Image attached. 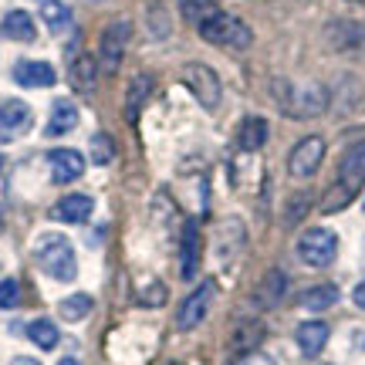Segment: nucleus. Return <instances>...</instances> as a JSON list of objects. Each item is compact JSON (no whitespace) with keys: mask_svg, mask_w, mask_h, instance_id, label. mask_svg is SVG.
<instances>
[{"mask_svg":"<svg viewBox=\"0 0 365 365\" xmlns=\"http://www.w3.org/2000/svg\"><path fill=\"white\" fill-rule=\"evenodd\" d=\"M365 186V143H355L339 163V180L322 196V213H339L352 203Z\"/></svg>","mask_w":365,"mask_h":365,"instance_id":"1","label":"nucleus"},{"mask_svg":"<svg viewBox=\"0 0 365 365\" xmlns=\"http://www.w3.org/2000/svg\"><path fill=\"white\" fill-rule=\"evenodd\" d=\"M34 261L54 281H75V274H78L75 247H71V240L65 234H41L34 240Z\"/></svg>","mask_w":365,"mask_h":365,"instance_id":"2","label":"nucleus"},{"mask_svg":"<svg viewBox=\"0 0 365 365\" xmlns=\"http://www.w3.org/2000/svg\"><path fill=\"white\" fill-rule=\"evenodd\" d=\"M274 91H277L281 112L291 115V118H318L328 108V88L314 85V81H308V85H287V81H277Z\"/></svg>","mask_w":365,"mask_h":365,"instance_id":"3","label":"nucleus"},{"mask_svg":"<svg viewBox=\"0 0 365 365\" xmlns=\"http://www.w3.org/2000/svg\"><path fill=\"white\" fill-rule=\"evenodd\" d=\"M200 31V38L210 41V44H220V48H237V51H244L254 44V31H250L240 17L234 14H223V11H213L203 21V24L196 27Z\"/></svg>","mask_w":365,"mask_h":365,"instance_id":"4","label":"nucleus"},{"mask_svg":"<svg viewBox=\"0 0 365 365\" xmlns=\"http://www.w3.org/2000/svg\"><path fill=\"white\" fill-rule=\"evenodd\" d=\"M129 38H132L129 17H115V21L102 31V38H98V68H102L105 75H115L118 68H122Z\"/></svg>","mask_w":365,"mask_h":365,"instance_id":"5","label":"nucleus"},{"mask_svg":"<svg viewBox=\"0 0 365 365\" xmlns=\"http://www.w3.org/2000/svg\"><path fill=\"white\" fill-rule=\"evenodd\" d=\"M182 85L193 91V98L203 108H217L223 98V85H220V75L213 71L210 65H200V61H190V65H182Z\"/></svg>","mask_w":365,"mask_h":365,"instance_id":"6","label":"nucleus"},{"mask_svg":"<svg viewBox=\"0 0 365 365\" xmlns=\"http://www.w3.org/2000/svg\"><path fill=\"white\" fill-rule=\"evenodd\" d=\"M339 254V237L328 227H312L298 237V257L308 267H328Z\"/></svg>","mask_w":365,"mask_h":365,"instance_id":"7","label":"nucleus"},{"mask_svg":"<svg viewBox=\"0 0 365 365\" xmlns=\"http://www.w3.org/2000/svg\"><path fill=\"white\" fill-rule=\"evenodd\" d=\"M322 159H325V139H322V135H308V139H301V143L291 149L287 173H291L294 180H308V176L318 173Z\"/></svg>","mask_w":365,"mask_h":365,"instance_id":"8","label":"nucleus"},{"mask_svg":"<svg viewBox=\"0 0 365 365\" xmlns=\"http://www.w3.org/2000/svg\"><path fill=\"white\" fill-rule=\"evenodd\" d=\"M213 281H203L200 287H193L186 298H182V304H180V312H176V328L180 331H193L203 318L210 314V304H213Z\"/></svg>","mask_w":365,"mask_h":365,"instance_id":"9","label":"nucleus"},{"mask_svg":"<svg viewBox=\"0 0 365 365\" xmlns=\"http://www.w3.org/2000/svg\"><path fill=\"white\" fill-rule=\"evenodd\" d=\"M31 125H34V112L27 102H21V98L0 102V143H14V139L27 135Z\"/></svg>","mask_w":365,"mask_h":365,"instance_id":"10","label":"nucleus"},{"mask_svg":"<svg viewBox=\"0 0 365 365\" xmlns=\"http://www.w3.org/2000/svg\"><path fill=\"white\" fill-rule=\"evenodd\" d=\"M213 247H217V257H220L223 267H230V264L244 254V247H247V230H244V223L237 220V217L220 220L217 234H213Z\"/></svg>","mask_w":365,"mask_h":365,"instance_id":"11","label":"nucleus"},{"mask_svg":"<svg viewBox=\"0 0 365 365\" xmlns=\"http://www.w3.org/2000/svg\"><path fill=\"white\" fill-rule=\"evenodd\" d=\"M325 44L331 51H355V48L365 44V24L362 21H349V17L331 21L325 27Z\"/></svg>","mask_w":365,"mask_h":365,"instance_id":"12","label":"nucleus"},{"mask_svg":"<svg viewBox=\"0 0 365 365\" xmlns=\"http://www.w3.org/2000/svg\"><path fill=\"white\" fill-rule=\"evenodd\" d=\"M200 254H203V237H200V227L193 220H186L180 237V277L182 281H193L196 271H200Z\"/></svg>","mask_w":365,"mask_h":365,"instance_id":"13","label":"nucleus"},{"mask_svg":"<svg viewBox=\"0 0 365 365\" xmlns=\"http://www.w3.org/2000/svg\"><path fill=\"white\" fill-rule=\"evenodd\" d=\"M11 78L17 81L21 88H51L54 81H58V71H54L48 61L27 58V61H17V65H14Z\"/></svg>","mask_w":365,"mask_h":365,"instance_id":"14","label":"nucleus"},{"mask_svg":"<svg viewBox=\"0 0 365 365\" xmlns=\"http://www.w3.org/2000/svg\"><path fill=\"white\" fill-rule=\"evenodd\" d=\"M48 166H51L54 182H75L85 173V156L78 149H51L48 153Z\"/></svg>","mask_w":365,"mask_h":365,"instance_id":"15","label":"nucleus"},{"mask_svg":"<svg viewBox=\"0 0 365 365\" xmlns=\"http://www.w3.org/2000/svg\"><path fill=\"white\" fill-rule=\"evenodd\" d=\"M91 213H95V200H91L88 193L61 196V200L51 207V217L61 223H85Z\"/></svg>","mask_w":365,"mask_h":365,"instance_id":"16","label":"nucleus"},{"mask_svg":"<svg viewBox=\"0 0 365 365\" xmlns=\"http://www.w3.org/2000/svg\"><path fill=\"white\" fill-rule=\"evenodd\" d=\"M328 335H331V328L314 318V322H301L298 331H294V341H298L301 355L314 359V355H322V349L328 345Z\"/></svg>","mask_w":365,"mask_h":365,"instance_id":"17","label":"nucleus"},{"mask_svg":"<svg viewBox=\"0 0 365 365\" xmlns=\"http://www.w3.org/2000/svg\"><path fill=\"white\" fill-rule=\"evenodd\" d=\"M78 125V105L71 102V98H54L51 105V118H48V125H44V135H68V132Z\"/></svg>","mask_w":365,"mask_h":365,"instance_id":"18","label":"nucleus"},{"mask_svg":"<svg viewBox=\"0 0 365 365\" xmlns=\"http://www.w3.org/2000/svg\"><path fill=\"white\" fill-rule=\"evenodd\" d=\"M0 34L11 41L31 44V41L38 38V27H34V17L27 11H11V14H4V21H0Z\"/></svg>","mask_w":365,"mask_h":365,"instance_id":"19","label":"nucleus"},{"mask_svg":"<svg viewBox=\"0 0 365 365\" xmlns=\"http://www.w3.org/2000/svg\"><path fill=\"white\" fill-rule=\"evenodd\" d=\"M149 95H153V75H149V71L132 75L129 88H125V118H129V122L139 118V112H143V105Z\"/></svg>","mask_w":365,"mask_h":365,"instance_id":"20","label":"nucleus"},{"mask_svg":"<svg viewBox=\"0 0 365 365\" xmlns=\"http://www.w3.org/2000/svg\"><path fill=\"white\" fill-rule=\"evenodd\" d=\"M98 61L95 58H88V54H81V58H75L71 61V71H68V78H71V88L81 91V95H91L95 91V81H98Z\"/></svg>","mask_w":365,"mask_h":365,"instance_id":"21","label":"nucleus"},{"mask_svg":"<svg viewBox=\"0 0 365 365\" xmlns=\"http://www.w3.org/2000/svg\"><path fill=\"white\" fill-rule=\"evenodd\" d=\"M264 143H267V122L261 115H247L237 129V145L244 153H257V149H264Z\"/></svg>","mask_w":365,"mask_h":365,"instance_id":"22","label":"nucleus"},{"mask_svg":"<svg viewBox=\"0 0 365 365\" xmlns=\"http://www.w3.org/2000/svg\"><path fill=\"white\" fill-rule=\"evenodd\" d=\"M41 21H44V27L51 34H65L68 27H71V11H68V4H61V0H41Z\"/></svg>","mask_w":365,"mask_h":365,"instance_id":"23","label":"nucleus"},{"mask_svg":"<svg viewBox=\"0 0 365 365\" xmlns=\"http://www.w3.org/2000/svg\"><path fill=\"white\" fill-rule=\"evenodd\" d=\"M339 301V287L335 284H314L301 294V308L304 312H328Z\"/></svg>","mask_w":365,"mask_h":365,"instance_id":"24","label":"nucleus"},{"mask_svg":"<svg viewBox=\"0 0 365 365\" xmlns=\"http://www.w3.org/2000/svg\"><path fill=\"white\" fill-rule=\"evenodd\" d=\"M284 291H287L284 271H267L264 274V281H261V287H257V301H261L264 308H274L277 301L284 298Z\"/></svg>","mask_w":365,"mask_h":365,"instance_id":"25","label":"nucleus"},{"mask_svg":"<svg viewBox=\"0 0 365 365\" xmlns=\"http://www.w3.org/2000/svg\"><path fill=\"white\" fill-rule=\"evenodd\" d=\"M27 339L34 341L38 349L51 352V349H58V341H61V331H58V325H54V322L38 318V322H31V325H27Z\"/></svg>","mask_w":365,"mask_h":365,"instance_id":"26","label":"nucleus"},{"mask_svg":"<svg viewBox=\"0 0 365 365\" xmlns=\"http://www.w3.org/2000/svg\"><path fill=\"white\" fill-rule=\"evenodd\" d=\"M91 308H95V301L88 298V294H68L61 304H58V314L65 318V322H81V318H88Z\"/></svg>","mask_w":365,"mask_h":365,"instance_id":"27","label":"nucleus"},{"mask_svg":"<svg viewBox=\"0 0 365 365\" xmlns=\"http://www.w3.org/2000/svg\"><path fill=\"white\" fill-rule=\"evenodd\" d=\"M112 159H115V143H112V135L95 132V135H91V163H95V166H108Z\"/></svg>","mask_w":365,"mask_h":365,"instance_id":"28","label":"nucleus"},{"mask_svg":"<svg viewBox=\"0 0 365 365\" xmlns=\"http://www.w3.org/2000/svg\"><path fill=\"white\" fill-rule=\"evenodd\" d=\"M180 11H182V17H186L190 24L200 27L210 14L217 11V4H213V0H180Z\"/></svg>","mask_w":365,"mask_h":365,"instance_id":"29","label":"nucleus"},{"mask_svg":"<svg viewBox=\"0 0 365 365\" xmlns=\"http://www.w3.org/2000/svg\"><path fill=\"white\" fill-rule=\"evenodd\" d=\"M261 335H264V328L257 325V322H250L247 328H240V331L234 335V349H237V352H247V349H254V345H257V339H261Z\"/></svg>","mask_w":365,"mask_h":365,"instance_id":"30","label":"nucleus"},{"mask_svg":"<svg viewBox=\"0 0 365 365\" xmlns=\"http://www.w3.org/2000/svg\"><path fill=\"white\" fill-rule=\"evenodd\" d=\"M21 304V281L4 277L0 281V308H17Z\"/></svg>","mask_w":365,"mask_h":365,"instance_id":"31","label":"nucleus"},{"mask_svg":"<svg viewBox=\"0 0 365 365\" xmlns=\"http://www.w3.org/2000/svg\"><path fill=\"white\" fill-rule=\"evenodd\" d=\"M139 301H143L145 308H159V304H166V284H163V281L145 284L143 291H139Z\"/></svg>","mask_w":365,"mask_h":365,"instance_id":"32","label":"nucleus"},{"mask_svg":"<svg viewBox=\"0 0 365 365\" xmlns=\"http://www.w3.org/2000/svg\"><path fill=\"white\" fill-rule=\"evenodd\" d=\"M304 210H308V196H294V210H287V220L294 223L301 213H304Z\"/></svg>","mask_w":365,"mask_h":365,"instance_id":"33","label":"nucleus"},{"mask_svg":"<svg viewBox=\"0 0 365 365\" xmlns=\"http://www.w3.org/2000/svg\"><path fill=\"white\" fill-rule=\"evenodd\" d=\"M240 365H274V359L271 355H264V352H254V355H247Z\"/></svg>","mask_w":365,"mask_h":365,"instance_id":"34","label":"nucleus"},{"mask_svg":"<svg viewBox=\"0 0 365 365\" xmlns=\"http://www.w3.org/2000/svg\"><path fill=\"white\" fill-rule=\"evenodd\" d=\"M352 301H355V304H359V308H362V312H365V281H359V284H355V291H352Z\"/></svg>","mask_w":365,"mask_h":365,"instance_id":"35","label":"nucleus"},{"mask_svg":"<svg viewBox=\"0 0 365 365\" xmlns=\"http://www.w3.org/2000/svg\"><path fill=\"white\" fill-rule=\"evenodd\" d=\"M11 365H41V362L31 359V355H17V359H11Z\"/></svg>","mask_w":365,"mask_h":365,"instance_id":"36","label":"nucleus"},{"mask_svg":"<svg viewBox=\"0 0 365 365\" xmlns=\"http://www.w3.org/2000/svg\"><path fill=\"white\" fill-rule=\"evenodd\" d=\"M58 365H81V362H78V359H61Z\"/></svg>","mask_w":365,"mask_h":365,"instance_id":"37","label":"nucleus"},{"mask_svg":"<svg viewBox=\"0 0 365 365\" xmlns=\"http://www.w3.org/2000/svg\"><path fill=\"white\" fill-rule=\"evenodd\" d=\"M0 230H4V207H0Z\"/></svg>","mask_w":365,"mask_h":365,"instance_id":"38","label":"nucleus"},{"mask_svg":"<svg viewBox=\"0 0 365 365\" xmlns=\"http://www.w3.org/2000/svg\"><path fill=\"white\" fill-rule=\"evenodd\" d=\"M0 170H4V159H0Z\"/></svg>","mask_w":365,"mask_h":365,"instance_id":"39","label":"nucleus"},{"mask_svg":"<svg viewBox=\"0 0 365 365\" xmlns=\"http://www.w3.org/2000/svg\"><path fill=\"white\" fill-rule=\"evenodd\" d=\"M359 4H365V0H359Z\"/></svg>","mask_w":365,"mask_h":365,"instance_id":"40","label":"nucleus"}]
</instances>
